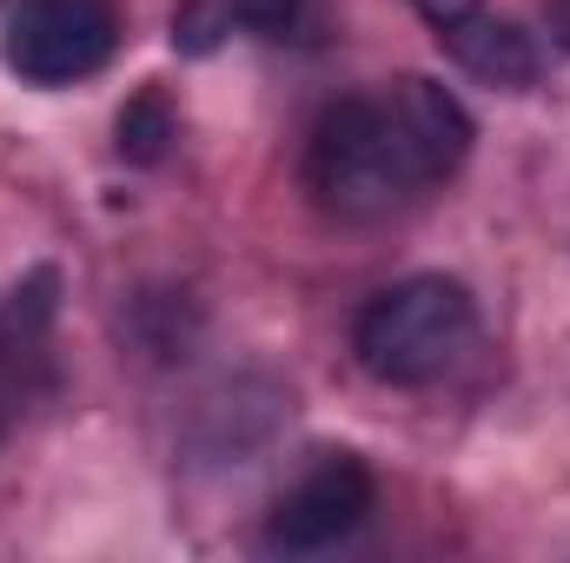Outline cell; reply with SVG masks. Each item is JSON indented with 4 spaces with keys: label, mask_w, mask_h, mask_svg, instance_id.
I'll use <instances>...</instances> for the list:
<instances>
[{
    "label": "cell",
    "mask_w": 570,
    "mask_h": 563,
    "mask_svg": "<svg viewBox=\"0 0 570 563\" xmlns=\"http://www.w3.org/2000/svg\"><path fill=\"white\" fill-rule=\"evenodd\" d=\"M471 152V113L425 73H399L379 93H352L318 113L305 146V186L338 219H385L412 192L451 179Z\"/></svg>",
    "instance_id": "obj_1"
},
{
    "label": "cell",
    "mask_w": 570,
    "mask_h": 563,
    "mask_svg": "<svg viewBox=\"0 0 570 563\" xmlns=\"http://www.w3.org/2000/svg\"><path fill=\"white\" fill-rule=\"evenodd\" d=\"M471 292L458 279H438V273H419V279L379 292L358 325H352V352L358 365L379 378V385H431L458 365V352L471 345Z\"/></svg>",
    "instance_id": "obj_2"
},
{
    "label": "cell",
    "mask_w": 570,
    "mask_h": 563,
    "mask_svg": "<svg viewBox=\"0 0 570 563\" xmlns=\"http://www.w3.org/2000/svg\"><path fill=\"white\" fill-rule=\"evenodd\" d=\"M120 47L114 0H20L7 20V67L27 87H73L94 80Z\"/></svg>",
    "instance_id": "obj_3"
},
{
    "label": "cell",
    "mask_w": 570,
    "mask_h": 563,
    "mask_svg": "<svg viewBox=\"0 0 570 563\" xmlns=\"http://www.w3.org/2000/svg\"><path fill=\"white\" fill-rule=\"evenodd\" d=\"M379 504V484L372 471L352 457V451H325L266 517V551L279 557H318V551H338Z\"/></svg>",
    "instance_id": "obj_4"
},
{
    "label": "cell",
    "mask_w": 570,
    "mask_h": 563,
    "mask_svg": "<svg viewBox=\"0 0 570 563\" xmlns=\"http://www.w3.org/2000/svg\"><path fill=\"white\" fill-rule=\"evenodd\" d=\"M438 40H444V53H451L471 80L504 87V93H524V87L544 73V47H538V33H524L518 20L464 13L458 27H438Z\"/></svg>",
    "instance_id": "obj_5"
},
{
    "label": "cell",
    "mask_w": 570,
    "mask_h": 563,
    "mask_svg": "<svg viewBox=\"0 0 570 563\" xmlns=\"http://www.w3.org/2000/svg\"><path fill=\"white\" fill-rule=\"evenodd\" d=\"M179 140V120H173V107H166V93H134L127 107H120V120H114V146H120V159L127 166H159L166 152Z\"/></svg>",
    "instance_id": "obj_6"
},
{
    "label": "cell",
    "mask_w": 570,
    "mask_h": 563,
    "mask_svg": "<svg viewBox=\"0 0 570 563\" xmlns=\"http://www.w3.org/2000/svg\"><path fill=\"white\" fill-rule=\"evenodd\" d=\"M226 27H233L226 0H186V7L173 13V47H179V53H213Z\"/></svg>",
    "instance_id": "obj_7"
},
{
    "label": "cell",
    "mask_w": 570,
    "mask_h": 563,
    "mask_svg": "<svg viewBox=\"0 0 570 563\" xmlns=\"http://www.w3.org/2000/svg\"><path fill=\"white\" fill-rule=\"evenodd\" d=\"M226 13H233V27H246L259 40H285L305 20V0H226Z\"/></svg>",
    "instance_id": "obj_8"
},
{
    "label": "cell",
    "mask_w": 570,
    "mask_h": 563,
    "mask_svg": "<svg viewBox=\"0 0 570 563\" xmlns=\"http://www.w3.org/2000/svg\"><path fill=\"white\" fill-rule=\"evenodd\" d=\"M412 7L425 13L431 27H458V20H464V13H478L484 0H412Z\"/></svg>",
    "instance_id": "obj_9"
},
{
    "label": "cell",
    "mask_w": 570,
    "mask_h": 563,
    "mask_svg": "<svg viewBox=\"0 0 570 563\" xmlns=\"http://www.w3.org/2000/svg\"><path fill=\"white\" fill-rule=\"evenodd\" d=\"M544 27H551V40L570 53V0H551V7H544Z\"/></svg>",
    "instance_id": "obj_10"
},
{
    "label": "cell",
    "mask_w": 570,
    "mask_h": 563,
    "mask_svg": "<svg viewBox=\"0 0 570 563\" xmlns=\"http://www.w3.org/2000/svg\"><path fill=\"white\" fill-rule=\"evenodd\" d=\"M0 437H7V398H0Z\"/></svg>",
    "instance_id": "obj_11"
}]
</instances>
